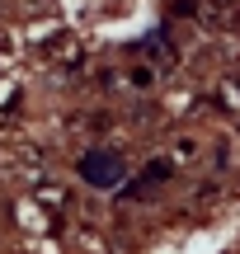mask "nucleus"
Returning <instances> with one entry per match:
<instances>
[{"label": "nucleus", "mask_w": 240, "mask_h": 254, "mask_svg": "<svg viewBox=\"0 0 240 254\" xmlns=\"http://www.w3.org/2000/svg\"><path fill=\"white\" fill-rule=\"evenodd\" d=\"M80 174L94 184V189H113V184H122L127 165H122V155H113V151H90L80 160Z\"/></svg>", "instance_id": "1"}]
</instances>
